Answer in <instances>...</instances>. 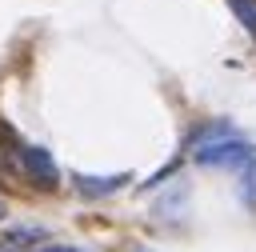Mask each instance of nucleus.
Here are the masks:
<instances>
[{
	"mask_svg": "<svg viewBox=\"0 0 256 252\" xmlns=\"http://www.w3.org/2000/svg\"><path fill=\"white\" fill-rule=\"evenodd\" d=\"M188 156H192L196 168H236V172H240L244 164L256 160V144L244 140L240 132H228V136H220V140H212V144L192 148Z\"/></svg>",
	"mask_w": 256,
	"mask_h": 252,
	"instance_id": "nucleus-1",
	"label": "nucleus"
},
{
	"mask_svg": "<svg viewBox=\"0 0 256 252\" xmlns=\"http://www.w3.org/2000/svg\"><path fill=\"white\" fill-rule=\"evenodd\" d=\"M36 252H88V248H76V244H52V240H48V244H40Z\"/></svg>",
	"mask_w": 256,
	"mask_h": 252,
	"instance_id": "nucleus-6",
	"label": "nucleus"
},
{
	"mask_svg": "<svg viewBox=\"0 0 256 252\" xmlns=\"http://www.w3.org/2000/svg\"><path fill=\"white\" fill-rule=\"evenodd\" d=\"M0 220H4V200H0Z\"/></svg>",
	"mask_w": 256,
	"mask_h": 252,
	"instance_id": "nucleus-7",
	"label": "nucleus"
},
{
	"mask_svg": "<svg viewBox=\"0 0 256 252\" xmlns=\"http://www.w3.org/2000/svg\"><path fill=\"white\" fill-rule=\"evenodd\" d=\"M228 8H232V16L240 20V28L256 40V0H228Z\"/></svg>",
	"mask_w": 256,
	"mask_h": 252,
	"instance_id": "nucleus-4",
	"label": "nucleus"
},
{
	"mask_svg": "<svg viewBox=\"0 0 256 252\" xmlns=\"http://www.w3.org/2000/svg\"><path fill=\"white\" fill-rule=\"evenodd\" d=\"M12 168L28 180V184H36L40 192H52V188H60V164H56V156L48 152V148H40V144H16V152H12Z\"/></svg>",
	"mask_w": 256,
	"mask_h": 252,
	"instance_id": "nucleus-2",
	"label": "nucleus"
},
{
	"mask_svg": "<svg viewBox=\"0 0 256 252\" xmlns=\"http://www.w3.org/2000/svg\"><path fill=\"white\" fill-rule=\"evenodd\" d=\"M124 184H132L128 172H108V176H96V172H72V188H76L84 200H108V196H116Z\"/></svg>",
	"mask_w": 256,
	"mask_h": 252,
	"instance_id": "nucleus-3",
	"label": "nucleus"
},
{
	"mask_svg": "<svg viewBox=\"0 0 256 252\" xmlns=\"http://www.w3.org/2000/svg\"><path fill=\"white\" fill-rule=\"evenodd\" d=\"M132 252H152V248H132Z\"/></svg>",
	"mask_w": 256,
	"mask_h": 252,
	"instance_id": "nucleus-8",
	"label": "nucleus"
},
{
	"mask_svg": "<svg viewBox=\"0 0 256 252\" xmlns=\"http://www.w3.org/2000/svg\"><path fill=\"white\" fill-rule=\"evenodd\" d=\"M176 168H180V156H176V160H168V164H164V168H160L156 176H148V180H144V188H156V184H164V180H168V176H172Z\"/></svg>",
	"mask_w": 256,
	"mask_h": 252,
	"instance_id": "nucleus-5",
	"label": "nucleus"
}]
</instances>
